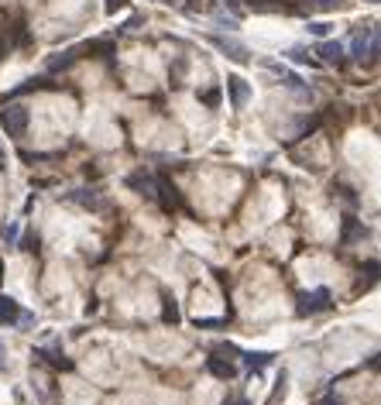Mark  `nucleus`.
Returning <instances> with one entry per match:
<instances>
[{"instance_id": "e433bc0d", "label": "nucleus", "mask_w": 381, "mask_h": 405, "mask_svg": "<svg viewBox=\"0 0 381 405\" xmlns=\"http://www.w3.org/2000/svg\"><path fill=\"white\" fill-rule=\"evenodd\" d=\"M0 168H7V155L4 151H0Z\"/></svg>"}, {"instance_id": "2eb2a0df", "label": "nucleus", "mask_w": 381, "mask_h": 405, "mask_svg": "<svg viewBox=\"0 0 381 405\" xmlns=\"http://www.w3.org/2000/svg\"><path fill=\"white\" fill-rule=\"evenodd\" d=\"M241 361H244V368H251L254 375H258V371H265V368L275 361V354H268V351H241Z\"/></svg>"}, {"instance_id": "20e7f679", "label": "nucleus", "mask_w": 381, "mask_h": 405, "mask_svg": "<svg viewBox=\"0 0 381 405\" xmlns=\"http://www.w3.org/2000/svg\"><path fill=\"white\" fill-rule=\"evenodd\" d=\"M224 93L230 96V107L244 110V107H248V100H251V82L244 80V76H227V82H224Z\"/></svg>"}, {"instance_id": "aec40b11", "label": "nucleus", "mask_w": 381, "mask_h": 405, "mask_svg": "<svg viewBox=\"0 0 381 405\" xmlns=\"http://www.w3.org/2000/svg\"><path fill=\"white\" fill-rule=\"evenodd\" d=\"M200 100H203L210 110H217L220 104H224V86H210V89H203V93H200Z\"/></svg>"}, {"instance_id": "5701e85b", "label": "nucleus", "mask_w": 381, "mask_h": 405, "mask_svg": "<svg viewBox=\"0 0 381 405\" xmlns=\"http://www.w3.org/2000/svg\"><path fill=\"white\" fill-rule=\"evenodd\" d=\"M316 11H340V7H347L351 0H309Z\"/></svg>"}, {"instance_id": "0eeeda50", "label": "nucleus", "mask_w": 381, "mask_h": 405, "mask_svg": "<svg viewBox=\"0 0 381 405\" xmlns=\"http://www.w3.org/2000/svg\"><path fill=\"white\" fill-rule=\"evenodd\" d=\"M155 199L162 203V210H179L182 206V199H179V189L169 182V179H162V175H155Z\"/></svg>"}, {"instance_id": "1a4fd4ad", "label": "nucleus", "mask_w": 381, "mask_h": 405, "mask_svg": "<svg viewBox=\"0 0 381 405\" xmlns=\"http://www.w3.org/2000/svg\"><path fill=\"white\" fill-rule=\"evenodd\" d=\"M76 62H79V49H66V52H55V55L49 58V62H45V73H49V76H59V73L73 69Z\"/></svg>"}, {"instance_id": "f8f14e48", "label": "nucleus", "mask_w": 381, "mask_h": 405, "mask_svg": "<svg viewBox=\"0 0 381 405\" xmlns=\"http://www.w3.org/2000/svg\"><path fill=\"white\" fill-rule=\"evenodd\" d=\"M124 182H127V189L141 192L145 199H155V175H148V172H131Z\"/></svg>"}, {"instance_id": "6e6552de", "label": "nucleus", "mask_w": 381, "mask_h": 405, "mask_svg": "<svg viewBox=\"0 0 381 405\" xmlns=\"http://www.w3.org/2000/svg\"><path fill=\"white\" fill-rule=\"evenodd\" d=\"M347 52H351V58H354V62L371 58V52H375V38H371V31H368V27H364V31H357L354 38H351Z\"/></svg>"}, {"instance_id": "f257e3e1", "label": "nucleus", "mask_w": 381, "mask_h": 405, "mask_svg": "<svg viewBox=\"0 0 381 405\" xmlns=\"http://www.w3.org/2000/svg\"><path fill=\"white\" fill-rule=\"evenodd\" d=\"M28 124H31V110L25 104H7L0 110V127L7 131V137H25Z\"/></svg>"}, {"instance_id": "72a5a7b5", "label": "nucleus", "mask_w": 381, "mask_h": 405, "mask_svg": "<svg viewBox=\"0 0 381 405\" xmlns=\"http://www.w3.org/2000/svg\"><path fill=\"white\" fill-rule=\"evenodd\" d=\"M375 52L381 55V27H378V31H375Z\"/></svg>"}, {"instance_id": "423d86ee", "label": "nucleus", "mask_w": 381, "mask_h": 405, "mask_svg": "<svg viewBox=\"0 0 381 405\" xmlns=\"http://www.w3.org/2000/svg\"><path fill=\"white\" fill-rule=\"evenodd\" d=\"M313 55H320V66H337V69L347 62V49H344L340 42H330V38H323Z\"/></svg>"}, {"instance_id": "bb28decb", "label": "nucleus", "mask_w": 381, "mask_h": 405, "mask_svg": "<svg viewBox=\"0 0 381 405\" xmlns=\"http://www.w3.org/2000/svg\"><path fill=\"white\" fill-rule=\"evenodd\" d=\"M127 7V0H103V11L107 14H117V11H124Z\"/></svg>"}, {"instance_id": "7ed1b4c3", "label": "nucleus", "mask_w": 381, "mask_h": 405, "mask_svg": "<svg viewBox=\"0 0 381 405\" xmlns=\"http://www.w3.org/2000/svg\"><path fill=\"white\" fill-rule=\"evenodd\" d=\"M206 42H210L220 55H227L230 62H241V66H244V62H251L254 58L251 49H248L244 42H234V38H224V35H206Z\"/></svg>"}, {"instance_id": "393cba45", "label": "nucleus", "mask_w": 381, "mask_h": 405, "mask_svg": "<svg viewBox=\"0 0 381 405\" xmlns=\"http://www.w3.org/2000/svg\"><path fill=\"white\" fill-rule=\"evenodd\" d=\"M141 25H145V18H141V14H134V18H127L124 25H121V35H127V31H138Z\"/></svg>"}, {"instance_id": "b1692460", "label": "nucleus", "mask_w": 381, "mask_h": 405, "mask_svg": "<svg viewBox=\"0 0 381 405\" xmlns=\"http://www.w3.org/2000/svg\"><path fill=\"white\" fill-rule=\"evenodd\" d=\"M306 31H309L313 38H327V35H330V25H327V21H309Z\"/></svg>"}, {"instance_id": "4468645a", "label": "nucleus", "mask_w": 381, "mask_h": 405, "mask_svg": "<svg viewBox=\"0 0 381 405\" xmlns=\"http://www.w3.org/2000/svg\"><path fill=\"white\" fill-rule=\"evenodd\" d=\"M206 371H210L213 378L230 381L237 375V364H234V361H224V357H206Z\"/></svg>"}, {"instance_id": "2f4dec72", "label": "nucleus", "mask_w": 381, "mask_h": 405, "mask_svg": "<svg viewBox=\"0 0 381 405\" xmlns=\"http://www.w3.org/2000/svg\"><path fill=\"white\" fill-rule=\"evenodd\" d=\"M320 405H344V399H337V395H333V392H330V395H327V399H323V402H320Z\"/></svg>"}, {"instance_id": "58836bf2", "label": "nucleus", "mask_w": 381, "mask_h": 405, "mask_svg": "<svg viewBox=\"0 0 381 405\" xmlns=\"http://www.w3.org/2000/svg\"><path fill=\"white\" fill-rule=\"evenodd\" d=\"M0 371H4V344H0Z\"/></svg>"}, {"instance_id": "4be33fe9", "label": "nucleus", "mask_w": 381, "mask_h": 405, "mask_svg": "<svg viewBox=\"0 0 381 405\" xmlns=\"http://www.w3.org/2000/svg\"><path fill=\"white\" fill-rule=\"evenodd\" d=\"M42 354V357H45V361H49V364H55V368H62V371H73V361H66V357H62V354L59 351H38Z\"/></svg>"}, {"instance_id": "9d476101", "label": "nucleus", "mask_w": 381, "mask_h": 405, "mask_svg": "<svg viewBox=\"0 0 381 405\" xmlns=\"http://www.w3.org/2000/svg\"><path fill=\"white\" fill-rule=\"evenodd\" d=\"M42 89H55V82H52L49 76H31V80H25L21 86H14V89L7 93V100H18V96H25V93H42Z\"/></svg>"}, {"instance_id": "a211bd4d", "label": "nucleus", "mask_w": 381, "mask_h": 405, "mask_svg": "<svg viewBox=\"0 0 381 405\" xmlns=\"http://www.w3.org/2000/svg\"><path fill=\"white\" fill-rule=\"evenodd\" d=\"M285 55H289V58H292L296 66H309V69H316V66H320V58H316V55L309 52L306 45H292V49H289Z\"/></svg>"}, {"instance_id": "cd10ccee", "label": "nucleus", "mask_w": 381, "mask_h": 405, "mask_svg": "<svg viewBox=\"0 0 381 405\" xmlns=\"http://www.w3.org/2000/svg\"><path fill=\"white\" fill-rule=\"evenodd\" d=\"M337 189H340V196H344V203H347V206H357V192L351 189V186H337Z\"/></svg>"}, {"instance_id": "6ab92c4d", "label": "nucleus", "mask_w": 381, "mask_h": 405, "mask_svg": "<svg viewBox=\"0 0 381 405\" xmlns=\"http://www.w3.org/2000/svg\"><path fill=\"white\" fill-rule=\"evenodd\" d=\"M179 320H182V313H179V302L169 296V292H165V296H162V323H172V326H176Z\"/></svg>"}, {"instance_id": "a19ab883", "label": "nucleus", "mask_w": 381, "mask_h": 405, "mask_svg": "<svg viewBox=\"0 0 381 405\" xmlns=\"http://www.w3.org/2000/svg\"><path fill=\"white\" fill-rule=\"evenodd\" d=\"M371 4H381V0H371Z\"/></svg>"}, {"instance_id": "f03ea898", "label": "nucleus", "mask_w": 381, "mask_h": 405, "mask_svg": "<svg viewBox=\"0 0 381 405\" xmlns=\"http://www.w3.org/2000/svg\"><path fill=\"white\" fill-rule=\"evenodd\" d=\"M333 306L330 289H313V292H303L299 302H296V313L299 316H316V313H327Z\"/></svg>"}, {"instance_id": "ddd939ff", "label": "nucleus", "mask_w": 381, "mask_h": 405, "mask_svg": "<svg viewBox=\"0 0 381 405\" xmlns=\"http://www.w3.org/2000/svg\"><path fill=\"white\" fill-rule=\"evenodd\" d=\"M378 282H381V261H368V265L361 268V278H357L354 292H371Z\"/></svg>"}, {"instance_id": "c756f323", "label": "nucleus", "mask_w": 381, "mask_h": 405, "mask_svg": "<svg viewBox=\"0 0 381 405\" xmlns=\"http://www.w3.org/2000/svg\"><path fill=\"white\" fill-rule=\"evenodd\" d=\"M220 4L227 7V11H230V14H234V18H237V14L244 11V4H241V0H220Z\"/></svg>"}, {"instance_id": "39448f33", "label": "nucleus", "mask_w": 381, "mask_h": 405, "mask_svg": "<svg viewBox=\"0 0 381 405\" xmlns=\"http://www.w3.org/2000/svg\"><path fill=\"white\" fill-rule=\"evenodd\" d=\"M368 234H371V230L364 227V220H357V216H351V213L340 220V244H344V247H351V244H357V241H368Z\"/></svg>"}, {"instance_id": "412c9836", "label": "nucleus", "mask_w": 381, "mask_h": 405, "mask_svg": "<svg viewBox=\"0 0 381 405\" xmlns=\"http://www.w3.org/2000/svg\"><path fill=\"white\" fill-rule=\"evenodd\" d=\"M285 392H289V375L282 371L279 381H275V392H272V399H268L265 405H279V402H285Z\"/></svg>"}, {"instance_id": "f3484780", "label": "nucleus", "mask_w": 381, "mask_h": 405, "mask_svg": "<svg viewBox=\"0 0 381 405\" xmlns=\"http://www.w3.org/2000/svg\"><path fill=\"white\" fill-rule=\"evenodd\" d=\"M244 7L254 11V14H282L285 11L282 0H244Z\"/></svg>"}, {"instance_id": "ea45409f", "label": "nucleus", "mask_w": 381, "mask_h": 405, "mask_svg": "<svg viewBox=\"0 0 381 405\" xmlns=\"http://www.w3.org/2000/svg\"><path fill=\"white\" fill-rule=\"evenodd\" d=\"M0 282H4V261H0Z\"/></svg>"}, {"instance_id": "dca6fc26", "label": "nucleus", "mask_w": 381, "mask_h": 405, "mask_svg": "<svg viewBox=\"0 0 381 405\" xmlns=\"http://www.w3.org/2000/svg\"><path fill=\"white\" fill-rule=\"evenodd\" d=\"M21 316V302L11 296H0V326H14Z\"/></svg>"}, {"instance_id": "4c0bfd02", "label": "nucleus", "mask_w": 381, "mask_h": 405, "mask_svg": "<svg viewBox=\"0 0 381 405\" xmlns=\"http://www.w3.org/2000/svg\"><path fill=\"white\" fill-rule=\"evenodd\" d=\"M371 368H381V354H378V357H375V361H371Z\"/></svg>"}, {"instance_id": "a878e982", "label": "nucleus", "mask_w": 381, "mask_h": 405, "mask_svg": "<svg viewBox=\"0 0 381 405\" xmlns=\"http://www.w3.org/2000/svg\"><path fill=\"white\" fill-rule=\"evenodd\" d=\"M227 326V320H196V330H220Z\"/></svg>"}, {"instance_id": "473e14b6", "label": "nucleus", "mask_w": 381, "mask_h": 405, "mask_svg": "<svg viewBox=\"0 0 381 405\" xmlns=\"http://www.w3.org/2000/svg\"><path fill=\"white\" fill-rule=\"evenodd\" d=\"M7 52H11V42H4V38H0V58H4Z\"/></svg>"}, {"instance_id": "f704fd0d", "label": "nucleus", "mask_w": 381, "mask_h": 405, "mask_svg": "<svg viewBox=\"0 0 381 405\" xmlns=\"http://www.w3.org/2000/svg\"><path fill=\"white\" fill-rule=\"evenodd\" d=\"M227 405H251L248 399H234V402H227Z\"/></svg>"}, {"instance_id": "c85d7f7f", "label": "nucleus", "mask_w": 381, "mask_h": 405, "mask_svg": "<svg viewBox=\"0 0 381 405\" xmlns=\"http://www.w3.org/2000/svg\"><path fill=\"white\" fill-rule=\"evenodd\" d=\"M241 357V347H234V344H220V347H217V357Z\"/></svg>"}, {"instance_id": "7c9ffc66", "label": "nucleus", "mask_w": 381, "mask_h": 405, "mask_svg": "<svg viewBox=\"0 0 381 405\" xmlns=\"http://www.w3.org/2000/svg\"><path fill=\"white\" fill-rule=\"evenodd\" d=\"M4 237H7V244H14V241H18V223H11V227L4 230Z\"/></svg>"}, {"instance_id": "c9c22d12", "label": "nucleus", "mask_w": 381, "mask_h": 405, "mask_svg": "<svg viewBox=\"0 0 381 405\" xmlns=\"http://www.w3.org/2000/svg\"><path fill=\"white\" fill-rule=\"evenodd\" d=\"M155 4H165V7H172V4H179V0H155Z\"/></svg>"}, {"instance_id": "9b49d317", "label": "nucleus", "mask_w": 381, "mask_h": 405, "mask_svg": "<svg viewBox=\"0 0 381 405\" xmlns=\"http://www.w3.org/2000/svg\"><path fill=\"white\" fill-rule=\"evenodd\" d=\"M69 203H76V206H83V210H103V196L97 189H73L69 196H66Z\"/></svg>"}]
</instances>
